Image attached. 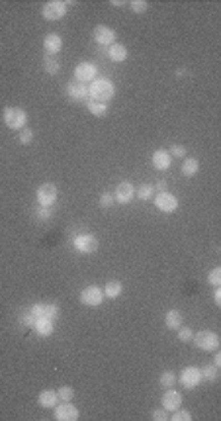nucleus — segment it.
<instances>
[{"label":"nucleus","instance_id":"e433bc0d","mask_svg":"<svg viewBox=\"0 0 221 421\" xmlns=\"http://www.w3.org/2000/svg\"><path fill=\"white\" fill-rule=\"evenodd\" d=\"M114 202H116V200H114V194H112V192H102V194H100V198H98V204H100V208H112Z\"/></svg>","mask_w":221,"mask_h":421},{"label":"nucleus","instance_id":"393cba45","mask_svg":"<svg viewBox=\"0 0 221 421\" xmlns=\"http://www.w3.org/2000/svg\"><path fill=\"white\" fill-rule=\"evenodd\" d=\"M86 104V110L92 114V116H96V118H104L106 114H108V104H102V102H94V100H88V102H84Z\"/></svg>","mask_w":221,"mask_h":421},{"label":"nucleus","instance_id":"ddd939ff","mask_svg":"<svg viewBox=\"0 0 221 421\" xmlns=\"http://www.w3.org/2000/svg\"><path fill=\"white\" fill-rule=\"evenodd\" d=\"M29 312H31V315H33V319L35 317H49V319H53L55 321L57 317H59V313H61V310H59V306L57 304H33L31 308H29Z\"/></svg>","mask_w":221,"mask_h":421},{"label":"nucleus","instance_id":"ea45409f","mask_svg":"<svg viewBox=\"0 0 221 421\" xmlns=\"http://www.w3.org/2000/svg\"><path fill=\"white\" fill-rule=\"evenodd\" d=\"M18 321H20V326H24V327H31L33 326V315H31V312H24L22 313V315H20V319H18Z\"/></svg>","mask_w":221,"mask_h":421},{"label":"nucleus","instance_id":"39448f33","mask_svg":"<svg viewBox=\"0 0 221 421\" xmlns=\"http://www.w3.org/2000/svg\"><path fill=\"white\" fill-rule=\"evenodd\" d=\"M72 245L83 255H92V253H96L98 247H100L96 235H92V233H79V235H75Z\"/></svg>","mask_w":221,"mask_h":421},{"label":"nucleus","instance_id":"20e7f679","mask_svg":"<svg viewBox=\"0 0 221 421\" xmlns=\"http://www.w3.org/2000/svg\"><path fill=\"white\" fill-rule=\"evenodd\" d=\"M69 12V4L63 2V0H51L47 4H43L42 8V16L43 20L47 22H57V20H63Z\"/></svg>","mask_w":221,"mask_h":421},{"label":"nucleus","instance_id":"79ce46f5","mask_svg":"<svg viewBox=\"0 0 221 421\" xmlns=\"http://www.w3.org/2000/svg\"><path fill=\"white\" fill-rule=\"evenodd\" d=\"M213 367L221 368V353H217V351H213Z\"/></svg>","mask_w":221,"mask_h":421},{"label":"nucleus","instance_id":"58836bf2","mask_svg":"<svg viewBox=\"0 0 221 421\" xmlns=\"http://www.w3.org/2000/svg\"><path fill=\"white\" fill-rule=\"evenodd\" d=\"M168 417H170V415H168V411H166L165 408L153 409V413H151V419H155V421H166Z\"/></svg>","mask_w":221,"mask_h":421},{"label":"nucleus","instance_id":"6e6552de","mask_svg":"<svg viewBox=\"0 0 221 421\" xmlns=\"http://www.w3.org/2000/svg\"><path fill=\"white\" fill-rule=\"evenodd\" d=\"M178 380L186 390H194L202 384V372L198 367H186L182 368V372L178 374Z\"/></svg>","mask_w":221,"mask_h":421},{"label":"nucleus","instance_id":"4be33fe9","mask_svg":"<svg viewBox=\"0 0 221 421\" xmlns=\"http://www.w3.org/2000/svg\"><path fill=\"white\" fill-rule=\"evenodd\" d=\"M102 292H104V298H110V300H116L122 296V292H124V284L120 282V280H110L108 284L102 288Z\"/></svg>","mask_w":221,"mask_h":421},{"label":"nucleus","instance_id":"0eeeda50","mask_svg":"<svg viewBox=\"0 0 221 421\" xmlns=\"http://www.w3.org/2000/svg\"><path fill=\"white\" fill-rule=\"evenodd\" d=\"M57 196H59V192H57V186L53 184V182H43L42 186L35 190V200H38V204L45 206V208H51V206L55 204Z\"/></svg>","mask_w":221,"mask_h":421},{"label":"nucleus","instance_id":"cd10ccee","mask_svg":"<svg viewBox=\"0 0 221 421\" xmlns=\"http://www.w3.org/2000/svg\"><path fill=\"white\" fill-rule=\"evenodd\" d=\"M200 372H202V380L206 382H217L219 378V368L213 365H206L204 368H200Z\"/></svg>","mask_w":221,"mask_h":421},{"label":"nucleus","instance_id":"2f4dec72","mask_svg":"<svg viewBox=\"0 0 221 421\" xmlns=\"http://www.w3.org/2000/svg\"><path fill=\"white\" fill-rule=\"evenodd\" d=\"M33 137H35L33 129H29V127H24V129H20V134H18V141H20L22 145H29V143L33 141Z\"/></svg>","mask_w":221,"mask_h":421},{"label":"nucleus","instance_id":"dca6fc26","mask_svg":"<svg viewBox=\"0 0 221 421\" xmlns=\"http://www.w3.org/2000/svg\"><path fill=\"white\" fill-rule=\"evenodd\" d=\"M92 36H94V41L100 43V45H108L110 47L112 43H116V31L108 26H98L92 31Z\"/></svg>","mask_w":221,"mask_h":421},{"label":"nucleus","instance_id":"a878e982","mask_svg":"<svg viewBox=\"0 0 221 421\" xmlns=\"http://www.w3.org/2000/svg\"><path fill=\"white\" fill-rule=\"evenodd\" d=\"M43 71L49 73V75H57L61 71V61L57 59L55 55H45V59H43Z\"/></svg>","mask_w":221,"mask_h":421},{"label":"nucleus","instance_id":"f8f14e48","mask_svg":"<svg viewBox=\"0 0 221 421\" xmlns=\"http://www.w3.org/2000/svg\"><path fill=\"white\" fill-rule=\"evenodd\" d=\"M65 92H67V96H69L72 102H88V86L83 84V82L75 81V79L70 82H67Z\"/></svg>","mask_w":221,"mask_h":421},{"label":"nucleus","instance_id":"f3484780","mask_svg":"<svg viewBox=\"0 0 221 421\" xmlns=\"http://www.w3.org/2000/svg\"><path fill=\"white\" fill-rule=\"evenodd\" d=\"M43 49H45V53L47 55L61 53V49H63V40H61V36H59V34H47V36L43 38Z\"/></svg>","mask_w":221,"mask_h":421},{"label":"nucleus","instance_id":"aec40b11","mask_svg":"<svg viewBox=\"0 0 221 421\" xmlns=\"http://www.w3.org/2000/svg\"><path fill=\"white\" fill-rule=\"evenodd\" d=\"M38 404L45 409H53L59 404V396H57V390H42L40 396H38Z\"/></svg>","mask_w":221,"mask_h":421},{"label":"nucleus","instance_id":"f03ea898","mask_svg":"<svg viewBox=\"0 0 221 421\" xmlns=\"http://www.w3.org/2000/svg\"><path fill=\"white\" fill-rule=\"evenodd\" d=\"M2 120L6 123V127L14 129V132H20L28 125V114L24 108H18V106H8L2 112Z\"/></svg>","mask_w":221,"mask_h":421},{"label":"nucleus","instance_id":"a19ab883","mask_svg":"<svg viewBox=\"0 0 221 421\" xmlns=\"http://www.w3.org/2000/svg\"><path fill=\"white\" fill-rule=\"evenodd\" d=\"M166 188H168V184H166L165 180H159V182L155 184V190H157V192H165Z\"/></svg>","mask_w":221,"mask_h":421},{"label":"nucleus","instance_id":"412c9836","mask_svg":"<svg viewBox=\"0 0 221 421\" xmlns=\"http://www.w3.org/2000/svg\"><path fill=\"white\" fill-rule=\"evenodd\" d=\"M108 57H110L114 63H124L127 59V47L124 43H112L108 47Z\"/></svg>","mask_w":221,"mask_h":421},{"label":"nucleus","instance_id":"a211bd4d","mask_svg":"<svg viewBox=\"0 0 221 421\" xmlns=\"http://www.w3.org/2000/svg\"><path fill=\"white\" fill-rule=\"evenodd\" d=\"M151 161H153V167H155L157 171H166V169L172 165V155H170L166 149H157L155 153H153Z\"/></svg>","mask_w":221,"mask_h":421},{"label":"nucleus","instance_id":"423d86ee","mask_svg":"<svg viewBox=\"0 0 221 421\" xmlns=\"http://www.w3.org/2000/svg\"><path fill=\"white\" fill-rule=\"evenodd\" d=\"M153 202H155V206H157V210L163 212V214H172V212L178 210V198L168 190L157 192L155 198H153Z\"/></svg>","mask_w":221,"mask_h":421},{"label":"nucleus","instance_id":"c9c22d12","mask_svg":"<svg viewBox=\"0 0 221 421\" xmlns=\"http://www.w3.org/2000/svg\"><path fill=\"white\" fill-rule=\"evenodd\" d=\"M178 339L182 341V343H190L192 341V337H194V331L190 329V327H184V326H180L178 329Z\"/></svg>","mask_w":221,"mask_h":421},{"label":"nucleus","instance_id":"f257e3e1","mask_svg":"<svg viewBox=\"0 0 221 421\" xmlns=\"http://www.w3.org/2000/svg\"><path fill=\"white\" fill-rule=\"evenodd\" d=\"M116 96V84L108 79H94L88 84V100L108 104Z\"/></svg>","mask_w":221,"mask_h":421},{"label":"nucleus","instance_id":"9b49d317","mask_svg":"<svg viewBox=\"0 0 221 421\" xmlns=\"http://www.w3.org/2000/svg\"><path fill=\"white\" fill-rule=\"evenodd\" d=\"M53 409H55L57 421H77L79 415H81L79 408L75 404H70V402H59Z\"/></svg>","mask_w":221,"mask_h":421},{"label":"nucleus","instance_id":"473e14b6","mask_svg":"<svg viewBox=\"0 0 221 421\" xmlns=\"http://www.w3.org/2000/svg\"><path fill=\"white\" fill-rule=\"evenodd\" d=\"M168 419L170 421H190L192 419V413H190L188 409L178 408V409H174V411H172V415H170Z\"/></svg>","mask_w":221,"mask_h":421},{"label":"nucleus","instance_id":"37998d69","mask_svg":"<svg viewBox=\"0 0 221 421\" xmlns=\"http://www.w3.org/2000/svg\"><path fill=\"white\" fill-rule=\"evenodd\" d=\"M213 302H215V306H221V286H219V288H215V296H213Z\"/></svg>","mask_w":221,"mask_h":421},{"label":"nucleus","instance_id":"f704fd0d","mask_svg":"<svg viewBox=\"0 0 221 421\" xmlns=\"http://www.w3.org/2000/svg\"><path fill=\"white\" fill-rule=\"evenodd\" d=\"M129 8H131V12H135V14H145L147 12V8H149V4H147L145 0H131V2H129Z\"/></svg>","mask_w":221,"mask_h":421},{"label":"nucleus","instance_id":"4468645a","mask_svg":"<svg viewBox=\"0 0 221 421\" xmlns=\"http://www.w3.org/2000/svg\"><path fill=\"white\" fill-rule=\"evenodd\" d=\"M135 198V188H133V184L131 182H120L118 186H116V192H114V200L118 202V204H129L131 200Z\"/></svg>","mask_w":221,"mask_h":421},{"label":"nucleus","instance_id":"c85d7f7f","mask_svg":"<svg viewBox=\"0 0 221 421\" xmlns=\"http://www.w3.org/2000/svg\"><path fill=\"white\" fill-rule=\"evenodd\" d=\"M176 380H178V376H176L174 372H170V370H165V372L159 376V384H161L165 390L166 388H174Z\"/></svg>","mask_w":221,"mask_h":421},{"label":"nucleus","instance_id":"7c9ffc66","mask_svg":"<svg viewBox=\"0 0 221 421\" xmlns=\"http://www.w3.org/2000/svg\"><path fill=\"white\" fill-rule=\"evenodd\" d=\"M51 216H53V214H51V208H45V206H40V208H35V210H33V217H35V219H38V221H49V219H51Z\"/></svg>","mask_w":221,"mask_h":421},{"label":"nucleus","instance_id":"7ed1b4c3","mask_svg":"<svg viewBox=\"0 0 221 421\" xmlns=\"http://www.w3.org/2000/svg\"><path fill=\"white\" fill-rule=\"evenodd\" d=\"M194 345L206 353H213V351H219V335L215 331H200V333H194Z\"/></svg>","mask_w":221,"mask_h":421},{"label":"nucleus","instance_id":"9d476101","mask_svg":"<svg viewBox=\"0 0 221 421\" xmlns=\"http://www.w3.org/2000/svg\"><path fill=\"white\" fill-rule=\"evenodd\" d=\"M102 300H104V292L98 286H86L81 292V304L88 306V308H98L102 304Z\"/></svg>","mask_w":221,"mask_h":421},{"label":"nucleus","instance_id":"5701e85b","mask_svg":"<svg viewBox=\"0 0 221 421\" xmlns=\"http://www.w3.org/2000/svg\"><path fill=\"white\" fill-rule=\"evenodd\" d=\"M182 321H184V317H182V312L180 310H168L165 313V326L168 329H172V331L178 329L182 326Z\"/></svg>","mask_w":221,"mask_h":421},{"label":"nucleus","instance_id":"1a4fd4ad","mask_svg":"<svg viewBox=\"0 0 221 421\" xmlns=\"http://www.w3.org/2000/svg\"><path fill=\"white\" fill-rule=\"evenodd\" d=\"M96 75H98L96 65L90 63V61H83V63H79V65L75 67V81L83 82V84L92 82L94 79H96Z\"/></svg>","mask_w":221,"mask_h":421},{"label":"nucleus","instance_id":"c756f323","mask_svg":"<svg viewBox=\"0 0 221 421\" xmlns=\"http://www.w3.org/2000/svg\"><path fill=\"white\" fill-rule=\"evenodd\" d=\"M57 396H59V402H70V400L75 398V388L63 384V386L57 388Z\"/></svg>","mask_w":221,"mask_h":421},{"label":"nucleus","instance_id":"bb28decb","mask_svg":"<svg viewBox=\"0 0 221 421\" xmlns=\"http://www.w3.org/2000/svg\"><path fill=\"white\" fill-rule=\"evenodd\" d=\"M155 194H157V190H155V184H141L137 190H135V196L141 198L143 202H149V200H153V198H155Z\"/></svg>","mask_w":221,"mask_h":421},{"label":"nucleus","instance_id":"2eb2a0df","mask_svg":"<svg viewBox=\"0 0 221 421\" xmlns=\"http://www.w3.org/2000/svg\"><path fill=\"white\" fill-rule=\"evenodd\" d=\"M161 404H163V408L166 409V411H174V409L182 408V394L180 392H176L174 388H166V392L163 394V398H161Z\"/></svg>","mask_w":221,"mask_h":421},{"label":"nucleus","instance_id":"6ab92c4d","mask_svg":"<svg viewBox=\"0 0 221 421\" xmlns=\"http://www.w3.org/2000/svg\"><path fill=\"white\" fill-rule=\"evenodd\" d=\"M31 327L35 329V333H38L40 337H49V335L53 333V329H55V321L49 319V317H35Z\"/></svg>","mask_w":221,"mask_h":421},{"label":"nucleus","instance_id":"72a5a7b5","mask_svg":"<svg viewBox=\"0 0 221 421\" xmlns=\"http://www.w3.org/2000/svg\"><path fill=\"white\" fill-rule=\"evenodd\" d=\"M207 282L213 286V288H219L221 286V267H215L213 271L207 274Z\"/></svg>","mask_w":221,"mask_h":421},{"label":"nucleus","instance_id":"4c0bfd02","mask_svg":"<svg viewBox=\"0 0 221 421\" xmlns=\"http://www.w3.org/2000/svg\"><path fill=\"white\" fill-rule=\"evenodd\" d=\"M172 157H176V159H184L186 157V147L184 145H180V143H174L172 147H170V151H168Z\"/></svg>","mask_w":221,"mask_h":421},{"label":"nucleus","instance_id":"c03bdc74","mask_svg":"<svg viewBox=\"0 0 221 421\" xmlns=\"http://www.w3.org/2000/svg\"><path fill=\"white\" fill-rule=\"evenodd\" d=\"M125 2H122V0H112V6H124Z\"/></svg>","mask_w":221,"mask_h":421},{"label":"nucleus","instance_id":"b1692460","mask_svg":"<svg viewBox=\"0 0 221 421\" xmlns=\"http://www.w3.org/2000/svg\"><path fill=\"white\" fill-rule=\"evenodd\" d=\"M180 171H182V175L188 178H192L198 175V171H200V163H198V159H194V157H190V159H184L182 161V167H180Z\"/></svg>","mask_w":221,"mask_h":421}]
</instances>
